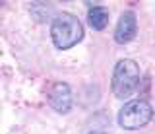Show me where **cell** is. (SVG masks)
Masks as SVG:
<instances>
[{"label": "cell", "mask_w": 155, "mask_h": 134, "mask_svg": "<svg viewBox=\"0 0 155 134\" xmlns=\"http://www.w3.org/2000/svg\"><path fill=\"white\" fill-rule=\"evenodd\" d=\"M51 39L56 49L68 51L84 39V25L74 14L62 12L51 23Z\"/></svg>", "instance_id": "1"}, {"label": "cell", "mask_w": 155, "mask_h": 134, "mask_svg": "<svg viewBox=\"0 0 155 134\" xmlns=\"http://www.w3.org/2000/svg\"><path fill=\"white\" fill-rule=\"evenodd\" d=\"M153 119V107L145 99H132L124 103V107L118 111V126L124 130H138L151 122Z\"/></svg>", "instance_id": "3"}, {"label": "cell", "mask_w": 155, "mask_h": 134, "mask_svg": "<svg viewBox=\"0 0 155 134\" xmlns=\"http://www.w3.org/2000/svg\"><path fill=\"white\" fill-rule=\"evenodd\" d=\"M87 22H89V25L97 31L105 29L107 23H109V10H107L105 6H91L89 10H87Z\"/></svg>", "instance_id": "6"}, {"label": "cell", "mask_w": 155, "mask_h": 134, "mask_svg": "<svg viewBox=\"0 0 155 134\" xmlns=\"http://www.w3.org/2000/svg\"><path fill=\"white\" fill-rule=\"evenodd\" d=\"M136 31H138L136 14L128 10L120 16V20L114 27V41L118 43V45H126V43H130L136 37Z\"/></svg>", "instance_id": "5"}, {"label": "cell", "mask_w": 155, "mask_h": 134, "mask_svg": "<svg viewBox=\"0 0 155 134\" xmlns=\"http://www.w3.org/2000/svg\"><path fill=\"white\" fill-rule=\"evenodd\" d=\"M95 134H99V132H95Z\"/></svg>", "instance_id": "7"}, {"label": "cell", "mask_w": 155, "mask_h": 134, "mask_svg": "<svg viewBox=\"0 0 155 134\" xmlns=\"http://www.w3.org/2000/svg\"><path fill=\"white\" fill-rule=\"evenodd\" d=\"M140 85V66L132 59H122L116 62L113 70V80H110V88H113L114 97L118 99H128Z\"/></svg>", "instance_id": "2"}, {"label": "cell", "mask_w": 155, "mask_h": 134, "mask_svg": "<svg viewBox=\"0 0 155 134\" xmlns=\"http://www.w3.org/2000/svg\"><path fill=\"white\" fill-rule=\"evenodd\" d=\"M47 99H48V105H51L56 113L66 115L72 109V92H70V85H68L66 82L52 84L51 89H48V93H47Z\"/></svg>", "instance_id": "4"}]
</instances>
